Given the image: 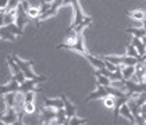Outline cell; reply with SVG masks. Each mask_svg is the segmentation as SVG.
<instances>
[{"label": "cell", "mask_w": 146, "mask_h": 125, "mask_svg": "<svg viewBox=\"0 0 146 125\" xmlns=\"http://www.w3.org/2000/svg\"><path fill=\"white\" fill-rule=\"evenodd\" d=\"M13 58L17 61V64L20 65V68H21V71L25 74L27 78H31V79H39L40 82H45V81L47 79L46 77H43V75H36L34 71H32V64H34L32 60L25 61V60H21L18 56H13Z\"/></svg>", "instance_id": "6da1fadb"}, {"label": "cell", "mask_w": 146, "mask_h": 125, "mask_svg": "<svg viewBox=\"0 0 146 125\" xmlns=\"http://www.w3.org/2000/svg\"><path fill=\"white\" fill-rule=\"evenodd\" d=\"M57 49H66V50H71V52H77V53L82 54V56L88 54V52H86V49L84 46V32H79L78 38H77V40L74 43H64L63 42V43L57 45Z\"/></svg>", "instance_id": "7a4b0ae2"}, {"label": "cell", "mask_w": 146, "mask_h": 125, "mask_svg": "<svg viewBox=\"0 0 146 125\" xmlns=\"http://www.w3.org/2000/svg\"><path fill=\"white\" fill-rule=\"evenodd\" d=\"M102 58L110 61L115 65H136L141 60H143V58H138V57H131L128 54H125V56H102Z\"/></svg>", "instance_id": "3957f363"}, {"label": "cell", "mask_w": 146, "mask_h": 125, "mask_svg": "<svg viewBox=\"0 0 146 125\" xmlns=\"http://www.w3.org/2000/svg\"><path fill=\"white\" fill-rule=\"evenodd\" d=\"M124 89L125 92L132 96V95H141L146 92V82H135V81H124Z\"/></svg>", "instance_id": "277c9868"}, {"label": "cell", "mask_w": 146, "mask_h": 125, "mask_svg": "<svg viewBox=\"0 0 146 125\" xmlns=\"http://www.w3.org/2000/svg\"><path fill=\"white\" fill-rule=\"evenodd\" d=\"M1 124H7V125H13V124H18V113L14 107H7L6 111L1 114Z\"/></svg>", "instance_id": "5b68a950"}, {"label": "cell", "mask_w": 146, "mask_h": 125, "mask_svg": "<svg viewBox=\"0 0 146 125\" xmlns=\"http://www.w3.org/2000/svg\"><path fill=\"white\" fill-rule=\"evenodd\" d=\"M17 15H15V24L21 28V29H24V26L27 25V24L29 22V20H31V17L28 15V11H25L23 7V4H20L17 9Z\"/></svg>", "instance_id": "8992f818"}, {"label": "cell", "mask_w": 146, "mask_h": 125, "mask_svg": "<svg viewBox=\"0 0 146 125\" xmlns=\"http://www.w3.org/2000/svg\"><path fill=\"white\" fill-rule=\"evenodd\" d=\"M57 118V110L56 108H52V107H47L42 110L40 113V122L42 124H52L53 121H56Z\"/></svg>", "instance_id": "52a82bcc"}, {"label": "cell", "mask_w": 146, "mask_h": 125, "mask_svg": "<svg viewBox=\"0 0 146 125\" xmlns=\"http://www.w3.org/2000/svg\"><path fill=\"white\" fill-rule=\"evenodd\" d=\"M129 97H131V96H129L128 93L124 95V96H117V97H115V106H114V108H113V118H114V122H117V118H118V115H120V110H121L123 104L128 103Z\"/></svg>", "instance_id": "ba28073f"}, {"label": "cell", "mask_w": 146, "mask_h": 125, "mask_svg": "<svg viewBox=\"0 0 146 125\" xmlns=\"http://www.w3.org/2000/svg\"><path fill=\"white\" fill-rule=\"evenodd\" d=\"M40 81L39 79H31V78H27V79L24 81L23 83L20 85V92H23L24 95L27 93V92H39V88H38V83H39Z\"/></svg>", "instance_id": "9c48e42d"}, {"label": "cell", "mask_w": 146, "mask_h": 125, "mask_svg": "<svg viewBox=\"0 0 146 125\" xmlns=\"http://www.w3.org/2000/svg\"><path fill=\"white\" fill-rule=\"evenodd\" d=\"M135 75L134 81L135 82H145V75H146V60H141L136 65H135Z\"/></svg>", "instance_id": "30bf717a"}, {"label": "cell", "mask_w": 146, "mask_h": 125, "mask_svg": "<svg viewBox=\"0 0 146 125\" xmlns=\"http://www.w3.org/2000/svg\"><path fill=\"white\" fill-rule=\"evenodd\" d=\"M84 57L92 64V67L95 69H102V68L106 67V60H103L102 57H95V56H92V54H89V53L85 54Z\"/></svg>", "instance_id": "8fae6325"}, {"label": "cell", "mask_w": 146, "mask_h": 125, "mask_svg": "<svg viewBox=\"0 0 146 125\" xmlns=\"http://www.w3.org/2000/svg\"><path fill=\"white\" fill-rule=\"evenodd\" d=\"M20 82L18 81H15V79H13L7 83V85H3L1 86V89H0V93L1 95H6V93H10V92H18L20 91Z\"/></svg>", "instance_id": "7c38bea8"}, {"label": "cell", "mask_w": 146, "mask_h": 125, "mask_svg": "<svg viewBox=\"0 0 146 125\" xmlns=\"http://www.w3.org/2000/svg\"><path fill=\"white\" fill-rule=\"evenodd\" d=\"M1 25H9L11 22H15V15L17 10H9V11H3L1 10Z\"/></svg>", "instance_id": "4fadbf2b"}, {"label": "cell", "mask_w": 146, "mask_h": 125, "mask_svg": "<svg viewBox=\"0 0 146 125\" xmlns=\"http://www.w3.org/2000/svg\"><path fill=\"white\" fill-rule=\"evenodd\" d=\"M43 103H45V106L52 107V108H56V110L64 107V100H63L61 96H60V97H56V99H47V97H45V99H43Z\"/></svg>", "instance_id": "5bb4252c"}, {"label": "cell", "mask_w": 146, "mask_h": 125, "mask_svg": "<svg viewBox=\"0 0 146 125\" xmlns=\"http://www.w3.org/2000/svg\"><path fill=\"white\" fill-rule=\"evenodd\" d=\"M61 97H63V100H64V108H66L67 115L70 117V118H71V117H74V115L77 114V107L68 100V97L66 96V95H61Z\"/></svg>", "instance_id": "9a60e30c"}, {"label": "cell", "mask_w": 146, "mask_h": 125, "mask_svg": "<svg viewBox=\"0 0 146 125\" xmlns=\"http://www.w3.org/2000/svg\"><path fill=\"white\" fill-rule=\"evenodd\" d=\"M0 36L3 40H10V42H15V35L13 34L11 31L6 26V25H1L0 26Z\"/></svg>", "instance_id": "2e32d148"}, {"label": "cell", "mask_w": 146, "mask_h": 125, "mask_svg": "<svg viewBox=\"0 0 146 125\" xmlns=\"http://www.w3.org/2000/svg\"><path fill=\"white\" fill-rule=\"evenodd\" d=\"M3 96V102L6 104V107H14L15 106V100H17V92H10Z\"/></svg>", "instance_id": "e0dca14e"}, {"label": "cell", "mask_w": 146, "mask_h": 125, "mask_svg": "<svg viewBox=\"0 0 146 125\" xmlns=\"http://www.w3.org/2000/svg\"><path fill=\"white\" fill-rule=\"evenodd\" d=\"M68 121H70V117L66 113V108H58L57 110V118H56V124L60 125H68Z\"/></svg>", "instance_id": "ac0fdd59"}, {"label": "cell", "mask_w": 146, "mask_h": 125, "mask_svg": "<svg viewBox=\"0 0 146 125\" xmlns=\"http://www.w3.org/2000/svg\"><path fill=\"white\" fill-rule=\"evenodd\" d=\"M120 115L125 117V118H127V120H129L132 124H135V115H134V113L131 111V108H129L128 103L123 104V107H121V110H120Z\"/></svg>", "instance_id": "d6986e66"}, {"label": "cell", "mask_w": 146, "mask_h": 125, "mask_svg": "<svg viewBox=\"0 0 146 125\" xmlns=\"http://www.w3.org/2000/svg\"><path fill=\"white\" fill-rule=\"evenodd\" d=\"M135 71H136L135 65H123L121 74H123V77H124V81H128V79H131V78H134Z\"/></svg>", "instance_id": "ffe728a7"}, {"label": "cell", "mask_w": 146, "mask_h": 125, "mask_svg": "<svg viewBox=\"0 0 146 125\" xmlns=\"http://www.w3.org/2000/svg\"><path fill=\"white\" fill-rule=\"evenodd\" d=\"M131 42H132V45L136 47V50L139 52V54H141L142 57L145 56V54H146V45L142 42V39H141V38H136V36H134Z\"/></svg>", "instance_id": "44dd1931"}, {"label": "cell", "mask_w": 146, "mask_h": 125, "mask_svg": "<svg viewBox=\"0 0 146 125\" xmlns=\"http://www.w3.org/2000/svg\"><path fill=\"white\" fill-rule=\"evenodd\" d=\"M128 17H131L135 21H143L146 18V13L142 10H134V11H128Z\"/></svg>", "instance_id": "7402d4cb"}, {"label": "cell", "mask_w": 146, "mask_h": 125, "mask_svg": "<svg viewBox=\"0 0 146 125\" xmlns=\"http://www.w3.org/2000/svg\"><path fill=\"white\" fill-rule=\"evenodd\" d=\"M125 32L127 34H131L132 36H136V38H141V39L146 35V31L143 29V26L142 28H127Z\"/></svg>", "instance_id": "603a6c76"}, {"label": "cell", "mask_w": 146, "mask_h": 125, "mask_svg": "<svg viewBox=\"0 0 146 125\" xmlns=\"http://www.w3.org/2000/svg\"><path fill=\"white\" fill-rule=\"evenodd\" d=\"M127 54L131 57H138V58H142V56L139 54V52L136 50V47H135L132 43L131 45H127Z\"/></svg>", "instance_id": "cb8c5ba5"}, {"label": "cell", "mask_w": 146, "mask_h": 125, "mask_svg": "<svg viewBox=\"0 0 146 125\" xmlns=\"http://www.w3.org/2000/svg\"><path fill=\"white\" fill-rule=\"evenodd\" d=\"M103 104L106 108H114L115 106V96H107L103 99Z\"/></svg>", "instance_id": "d4e9b609"}, {"label": "cell", "mask_w": 146, "mask_h": 125, "mask_svg": "<svg viewBox=\"0 0 146 125\" xmlns=\"http://www.w3.org/2000/svg\"><path fill=\"white\" fill-rule=\"evenodd\" d=\"M86 122H88V120H86V118H78L77 115H74V117H71V118H70L68 125H82V124H86Z\"/></svg>", "instance_id": "484cf974"}, {"label": "cell", "mask_w": 146, "mask_h": 125, "mask_svg": "<svg viewBox=\"0 0 146 125\" xmlns=\"http://www.w3.org/2000/svg\"><path fill=\"white\" fill-rule=\"evenodd\" d=\"M28 15L31 17V20H36V18L40 15V10H39L38 7H31V9L28 10Z\"/></svg>", "instance_id": "4316f807"}, {"label": "cell", "mask_w": 146, "mask_h": 125, "mask_svg": "<svg viewBox=\"0 0 146 125\" xmlns=\"http://www.w3.org/2000/svg\"><path fill=\"white\" fill-rule=\"evenodd\" d=\"M35 111H36V107H35L34 102L25 103V113L27 114H34Z\"/></svg>", "instance_id": "83f0119b"}, {"label": "cell", "mask_w": 146, "mask_h": 125, "mask_svg": "<svg viewBox=\"0 0 146 125\" xmlns=\"http://www.w3.org/2000/svg\"><path fill=\"white\" fill-rule=\"evenodd\" d=\"M21 1H23V0H10L9 7H7V10H6V11H9V10H15V9L21 4Z\"/></svg>", "instance_id": "f1b7e54d"}, {"label": "cell", "mask_w": 146, "mask_h": 125, "mask_svg": "<svg viewBox=\"0 0 146 125\" xmlns=\"http://www.w3.org/2000/svg\"><path fill=\"white\" fill-rule=\"evenodd\" d=\"M35 95H34V91H31V92H27L25 95H24V99H25V103H29V102H34L35 100V97H34Z\"/></svg>", "instance_id": "f546056e"}, {"label": "cell", "mask_w": 146, "mask_h": 125, "mask_svg": "<svg viewBox=\"0 0 146 125\" xmlns=\"http://www.w3.org/2000/svg\"><path fill=\"white\" fill-rule=\"evenodd\" d=\"M9 3H10V0H0V9L3 11H6L7 7H9Z\"/></svg>", "instance_id": "4dcf8cb0"}, {"label": "cell", "mask_w": 146, "mask_h": 125, "mask_svg": "<svg viewBox=\"0 0 146 125\" xmlns=\"http://www.w3.org/2000/svg\"><path fill=\"white\" fill-rule=\"evenodd\" d=\"M21 4H23V7H24V10H25V11H28V10L31 9V6H29V3H28L27 0H23V1H21Z\"/></svg>", "instance_id": "1f68e13d"}, {"label": "cell", "mask_w": 146, "mask_h": 125, "mask_svg": "<svg viewBox=\"0 0 146 125\" xmlns=\"http://www.w3.org/2000/svg\"><path fill=\"white\" fill-rule=\"evenodd\" d=\"M142 25H143V29H145V31H146V18H145V20H143V21H142Z\"/></svg>", "instance_id": "d6a6232c"}, {"label": "cell", "mask_w": 146, "mask_h": 125, "mask_svg": "<svg viewBox=\"0 0 146 125\" xmlns=\"http://www.w3.org/2000/svg\"><path fill=\"white\" fill-rule=\"evenodd\" d=\"M142 42H143V43H145V45H146V35H145V36H143V38H142Z\"/></svg>", "instance_id": "836d02e7"}, {"label": "cell", "mask_w": 146, "mask_h": 125, "mask_svg": "<svg viewBox=\"0 0 146 125\" xmlns=\"http://www.w3.org/2000/svg\"><path fill=\"white\" fill-rule=\"evenodd\" d=\"M142 58H143V60H146V54H145V56H143V57H142Z\"/></svg>", "instance_id": "e575fe53"}, {"label": "cell", "mask_w": 146, "mask_h": 125, "mask_svg": "<svg viewBox=\"0 0 146 125\" xmlns=\"http://www.w3.org/2000/svg\"><path fill=\"white\" fill-rule=\"evenodd\" d=\"M145 82H146V75H145Z\"/></svg>", "instance_id": "d590c367"}]
</instances>
